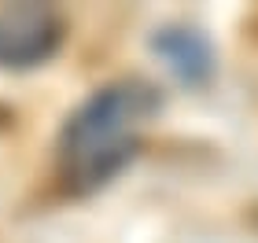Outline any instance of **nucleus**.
<instances>
[{
    "label": "nucleus",
    "mask_w": 258,
    "mask_h": 243,
    "mask_svg": "<svg viewBox=\"0 0 258 243\" xmlns=\"http://www.w3.org/2000/svg\"><path fill=\"white\" fill-rule=\"evenodd\" d=\"M155 103V89L137 77L111 81L92 92L67 118L55 147V170L67 192L85 195L107 184L133 158Z\"/></svg>",
    "instance_id": "f257e3e1"
},
{
    "label": "nucleus",
    "mask_w": 258,
    "mask_h": 243,
    "mask_svg": "<svg viewBox=\"0 0 258 243\" xmlns=\"http://www.w3.org/2000/svg\"><path fill=\"white\" fill-rule=\"evenodd\" d=\"M155 52L170 63V70L177 77H184V81H203L210 74V66H214L207 41L192 30H173V26L162 30L155 37Z\"/></svg>",
    "instance_id": "7ed1b4c3"
},
{
    "label": "nucleus",
    "mask_w": 258,
    "mask_h": 243,
    "mask_svg": "<svg viewBox=\"0 0 258 243\" xmlns=\"http://www.w3.org/2000/svg\"><path fill=\"white\" fill-rule=\"evenodd\" d=\"M63 41V19L44 4L0 8V70H26L52 59Z\"/></svg>",
    "instance_id": "f03ea898"
}]
</instances>
